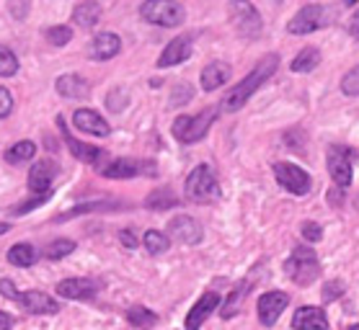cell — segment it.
Returning <instances> with one entry per match:
<instances>
[{"label": "cell", "instance_id": "49", "mask_svg": "<svg viewBox=\"0 0 359 330\" xmlns=\"http://www.w3.org/2000/svg\"><path fill=\"white\" fill-rule=\"evenodd\" d=\"M357 16H359V13H357Z\"/></svg>", "mask_w": 359, "mask_h": 330}, {"label": "cell", "instance_id": "12", "mask_svg": "<svg viewBox=\"0 0 359 330\" xmlns=\"http://www.w3.org/2000/svg\"><path fill=\"white\" fill-rule=\"evenodd\" d=\"M168 238L181 245H199L204 240V227L189 214H179L168 222Z\"/></svg>", "mask_w": 359, "mask_h": 330}, {"label": "cell", "instance_id": "32", "mask_svg": "<svg viewBox=\"0 0 359 330\" xmlns=\"http://www.w3.org/2000/svg\"><path fill=\"white\" fill-rule=\"evenodd\" d=\"M73 250H75L73 240H67V238H57V240H52L47 248H44V258H49V261H60V258L70 256Z\"/></svg>", "mask_w": 359, "mask_h": 330}, {"label": "cell", "instance_id": "1", "mask_svg": "<svg viewBox=\"0 0 359 330\" xmlns=\"http://www.w3.org/2000/svg\"><path fill=\"white\" fill-rule=\"evenodd\" d=\"M277 67H279V55H274V52H271V55L262 57L251 73L245 75L243 81L236 83V85L225 93V98H222V111L233 114V111H238V109H243V106L248 104V98L262 88L271 75L277 73Z\"/></svg>", "mask_w": 359, "mask_h": 330}, {"label": "cell", "instance_id": "7", "mask_svg": "<svg viewBox=\"0 0 359 330\" xmlns=\"http://www.w3.org/2000/svg\"><path fill=\"white\" fill-rule=\"evenodd\" d=\"M98 173L104 178H114V181H122V178H137V176H156L158 168L156 163L150 160H135V158H116V160H107Z\"/></svg>", "mask_w": 359, "mask_h": 330}, {"label": "cell", "instance_id": "40", "mask_svg": "<svg viewBox=\"0 0 359 330\" xmlns=\"http://www.w3.org/2000/svg\"><path fill=\"white\" fill-rule=\"evenodd\" d=\"M11 111H13V96H11L8 88L0 85V119L11 116Z\"/></svg>", "mask_w": 359, "mask_h": 330}, {"label": "cell", "instance_id": "2", "mask_svg": "<svg viewBox=\"0 0 359 330\" xmlns=\"http://www.w3.org/2000/svg\"><path fill=\"white\" fill-rule=\"evenodd\" d=\"M184 196H187L189 202L194 204H210L215 202L217 196H220V184H217V176H215V170L202 163V165H196L191 173L187 176V184H184Z\"/></svg>", "mask_w": 359, "mask_h": 330}, {"label": "cell", "instance_id": "39", "mask_svg": "<svg viewBox=\"0 0 359 330\" xmlns=\"http://www.w3.org/2000/svg\"><path fill=\"white\" fill-rule=\"evenodd\" d=\"M8 8L16 21H24L29 16V0H8Z\"/></svg>", "mask_w": 359, "mask_h": 330}, {"label": "cell", "instance_id": "4", "mask_svg": "<svg viewBox=\"0 0 359 330\" xmlns=\"http://www.w3.org/2000/svg\"><path fill=\"white\" fill-rule=\"evenodd\" d=\"M140 16L145 18L147 24L173 29L187 21V11L179 0H145L140 6Z\"/></svg>", "mask_w": 359, "mask_h": 330}, {"label": "cell", "instance_id": "10", "mask_svg": "<svg viewBox=\"0 0 359 330\" xmlns=\"http://www.w3.org/2000/svg\"><path fill=\"white\" fill-rule=\"evenodd\" d=\"M326 24H328V8H323V6H305L287 24V32L294 34V36H305V34L323 29Z\"/></svg>", "mask_w": 359, "mask_h": 330}, {"label": "cell", "instance_id": "37", "mask_svg": "<svg viewBox=\"0 0 359 330\" xmlns=\"http://www.w3.org/2000/svg\"><path fill=\"white\" fill-rule=\"evenodd\" d=\"M191 96H194L191 85H189V83H179L171 93V106H184L187 101H191Z\"/></svg>", "mask_w": 359, "mask_h": 330}, {"label": "cell", "instance_id": "33", "mask_svg": "<svg viewBox=\"0 0 359 330\" xmlns=\"http://www.w3.org/2000/svg\"><path fill=\"white\" fill-rule=\"evenodd\" d=\"M18 73V57L13 49L0 44V78H13Z\"/></svg>", "mask_w": 359, "mask_h": 330}, {"label": "cell", "instance_id": "41", "mask_svg": "<svg viewBox=\"0 0 359 330\" xmlns=\"http://www.w3.org/2000/svg\"><path fill=\"white\" fill-rule=\"evenodd\" d=\"M341 294H344L341 282H328L326 287H323V299H326V302H334V299H339Z\"/></svg>", "mask_w": 359, "mask_h": 330}, {"label": "cell", "instance_id": "23", "mask_svg": "<svg viewBox=\"0 0 359 330\" xmlns=\"http://www.w3.org/2000/svg\"><path fill=\"white\" fill-rule=\"evenodd\" d=\"M55 88H57V93L62 98H88V93H90L88 83L75 73L60 75L57 83H55Z\"/></svg>", "mask_w": 359, "mask_h": 330}, {"label": "cell", "instance_id": "5", "mask_svg": "<svg viewBox=\"0 0 359 330\" xmlns=\"http://www.w3.org/2000/svg\"><path fill=\"white\" fill-rule=\"evenodd\" d=\"M215 119H217V109H207V111L194 114V116H179V119L173 121L171 132L179 142L194 145V142L207 137V132L215 124Z\"/></svg>", "mask_w": 359, "mask_h": 330}, {"label": "cell", "instance_id": "42", "mask_svg": "<svg viewBox=\"0 0 359 330\" xmlns=\"http://www.w3.org/2000/svg\"><path fill=\"white\" fill-rule=\"evenodd\" d=\"M0 294H3V297H8V299H13V302H16V297H18L16 284L11 282V279H0Z\"/></svg>", "mask_w": 359, "mask_h": 330}, {"label": "cell", "instance_id": "18", "mask_svg": "<svg viewBox=\"0 0 359 330\" xmlns=\"http://www.w3.org/2000/svg\"><path fill=\"white\" fill-rule=\"evenodd\" d=\"M57 294L65 299H75V302H88L98 294V284L93 279H65V282L57 284Z\"/></svg>", "mask_w": 359, "mask_h": 330}, {"label": "cell", "instance_id": "36", "mask_svg": "<svg viewBox=\"0 0 359 330\" xmlns=\"http://www.w3.org/2000/svg\"><path fill=\"white\" fill-rule=\"evenodd\" d=\"M127 90L124 88H114L111 93H109V98H107V106H109V111H114V114H119V111H124V106H127Z\"/></svg>", "mask_w": 359, "mask_h": 330}, {"label": "cell", "instance_id": "38", "mask_svg": "<svg viewBox=\"0 0 359 330\" xmlns=\"http://www.w3.org/2000/svg\"><path fill=\"white\" fill-rule=\"evenodd\" d=\"M300 233L308 242H320V240H323V227H320L318 222H302Z\"/></svg>", "mask_w": 359, "mask_h": 330}, {"label": "cell", "instance_id": "13", "mask_svg": "<svg viewBox=\"0 0 359 330\" xmlns=\"http://www.w3.org/2000/svg\"><path fill=\"white\" fill-rule=\"evenodd\" d=\"M60 168L52 160H39L29 170V191L32 196H52V181L57 178Z\"/></svg>", "mask_w": 359, "mask_h": 330}, {"label": "cell", "instance_id": "22", "mask_svg": "<svg viewBox=\"0 0 359 330\" xmlns=\"http://www.w3.org/2000/svg\"><path fill=\"white\" fill-rule=\"evenodd\" d=\"M230 81V64L228 62H210L202 70V88L207 93L222 88Z\"/></svg>", "mask_w": 359, "mask_h": 330}, {"label": "cell", "instance_id": "20", "mask_svg": "<svg viewBox=\"0 0 359 330\" xmlns=\"http://www.w3.org/2000/svg\"><path fill=\"white\" fill-rule=\"evenodd\" d=\"M119 49H122V39L111 32H104L98 34L96 39L90 41V57L98 60V62H107L111 57L119 55Z\"/></svg>", "mask_w": 359, "mask_h": 330}, {"label": "cell", "instance_id": "44", "mask_svg": "<svg viewBox=\"0 0 359 330\" xmlns=\"http://www.w3.org/2000/svg\"><path fill=\"white\" fill-rule=\"evenodd\" d=\"M13 325H16V320H13L11 315L0 312V330H8V328H13Z\"/></svg>", "mask_w": 359, "mask_h": 330}, {"label": "cell", "instance_id": "29", "mask_svg": "<svg viewBox=\"0 0 359 330\" xmlns=\"http://www.w3.org/2000/svg\"><path fill=\"white\" fill-rule=\"evenodd\" d=\"M34 155H36V145H34L32 139H21V142H16V145L6 153V160L18 165V163L34 160Z\"/></svg>", "mask_w": 359, "mask_h": 330}, {"label": "cell", "instance_id": "24", "mask_svg": "<svg viewBox=\"0 0 359 330\" xmlns=\"http://www.w3.org/2000/svg\"><path fill=\"white\" fill-rule=\"evenodd\" d=\"M101 13H104V8H101L98 0H81L73 11V21L81 29H93L101 21Z\"/></svg>", "mask_w": 359, "mask_h": 330}, {"label": "cell", "instance_id": "11", "mask_svg": "<svg viewBox=\"0 0 359 330\" xmlns=\"http://www.w3.org/2000/svg\"><path fill=\"white\" fill-rule=\"evenodd\" d=\"M351 158H354V150L344 145H331L326 153L328 173L334 178V184L341 186V188H349L351 186Z\"/></svg>", "mask_w": 359, "mask_h": 330}, {"label": "cell", "instance_id": "25", "mask_svg": "<svg viewBox=\"0 0 359 330\" xmlns=\"http://www.w3.org/2000/svg\"><path fill=\"white\" fill-rule=\"evenodd\" d=\"M8 261L13 266H21V268H32L36 261H39V253L34 248L32 242H18L13 248L8 250Z\"/></svg>", "mask_w": 359, "mask_h": 330}, {"label": "cell", "instance_id": "16", "mask_svg": "<svg viewBox=\"0 0 359 330\" xmlns=\"http://www.w3.org/2000/svg\"><path fill=\"white\" fill-rule=\"evenodd\" d=\"M217 307H220V294H217V291H204L202 297L196 299V305L189 310L187 320H184L187 330L202 328L204 322H207V317H210V315H212Z\"/></svg>", "mask_w": 359, "mask_h": 330}, {"label": "cell", "instance_id": "46", "mask_svg": "<svg viewBox=\"0 0 359 330\" xmlns=\"http://www.w3.org/2000/svg\"><path fill=\"white\" fill-rule=\"evenodd\" d=\"M8 233V225H0V235H6Z\"/></svg>", "mask_w": 359, "mask_h": 330}, {"label": "cell", "instance_id": "15", "mask_svg": "<svg viewBox=\"0 0 359 330\" xmlns=\"http://www.w3.org/2000/svg\"><path fill=\"white\" fill-rule=\"evenodd\" d=\"M191 49H194V39L184 34V36H176L173 41L165 44V49L161 52L158 57V67L165 70V67H176V64L187 62L189 57H191Z\"/></svg>", "mask_w": 359, "mask_h": 330}, {"label": "cell", "instance_id": "9", "mask_svg": "<svg viewBox=\"0 0 359 330\" xmlns=\"http://www.w3.org/2000/svg\"><path fill=\"white\" fill-rule=\"evenodd\" d=\"M274 178L285 191L294 196H305L313 188V178L294 163H274Z\"/></svg>", "mask_w": 359, "mask_h": 330}, {"label": "cell", "instance_id": "3", "mask_svg": "<svg viewBox=\"0 0 359 330\" xmlns=\"http://www.w3.org/2000/svg\"><path fill=\"white\" fill-rule=\"evenodd\" d=\"M285 271L297 287H311L320 276V261H318V256H316V250L305 248V245H297V248L290 253V258H287Z\"/></svg>", "mask_w": 359, "mask_h": 330}, {"label": "cell", "instance_id": "34", "mask_svg": "<svg viewBox=\"0 0 359 330\" xmlns=\"http://www.w3.org/2000/svg\"><path fill=\"white\" fill-rule=\"evenodd\" d=\"M44 39L52 44V47H65L67 41H73V29L70 26H49L44 32Z\"/></svg>", "mask_w": 359, "mask_h": 330}, {"label": "cell", "instance_id": "35", "mask_svg": "<svg viewBox=\"0 0 359 330\" xmlns=\"http://www.w3.org/2000/svg\"><path fill=\"white\" fill-rule=\"evenodd\" d=\"M341 93L344 96H359V64L351 67L349 73L341 78Z\"/></svg>", "mask_w": 359, "mask_h": 330}, {"label": "cell", "instance_id": "30", "mask_svg": "<svg viewBox=\"0 0 359 330\" xmlns=\"http://www.w3.org/2000/svg\"><path fill=\"white\" fill-rule=\"evenodd\" d=\"M142 242H145L147 253H153V256H161V253H165V250L171 248V238L165 233H158V230H147Z\"/></svg>", "mask_w": 359, "mask_h": 330}, {"label": "cell", "instance_id": "31", "mask_svg": "<svg viewBox=\"0 0 359 330\" xmlns=\"http://www.w3.org/2000/svg\"><path fill=\"white\" fill-rule=\"evenodd\" d=\"M248 284H238V289H233L230 291V297L225 299V305H222V310H220V315H222V320H230V317H233V315L238 312V310H241V302H243V297L245 294H248Z\"/></svg>", "mask_w": 359, "mask_h": 330}, {"label": "cell", "instance_id": "45", "mask_svg": "<svg viewBox=\"0 0 359 330\" xmlns=\"http://www.w3.org/2000/svg\"><path fill=\"white\" fill-rule=\"evenodd\" d=\"M349 32H351V36H354V39H359V16H354V18H351Z\"/></svg>", "mask_w": 359, "mask_h": 330}, {"label": "cell", "instance_id": "17", "mask_svg": "<svg viewBox=\"0 0 359 330\" xmlns=\"http://www.w3.org/2000/svg\"><path fill=\"white\" fill-rule=\"evenodd\" d=\"M16 302L24 307V310H29L32 315H57L60 312L57 299H52L49 294H44V291H36V289L18 291Z\"/></svg>", "mask_w": 359, "mask_h": 330}, {"label": "cell", "instance_id": "19", "mask_svg": "<svg viewBox=\"0 0 359 330\" xmlns=\"http://www.w3.org/2000/svg\"><path fill=\"white\" fill-rule=\"evenodd\" d=\"M73 124L86 135H93V137H109V132H111L107 119L98 111H93V109H78L73 114Z\"/></svg>", "mask_w": 359, "mask_h": 330}, {"label": "cell", "instance_id": "8", "mask_svg": "<svg viewBox=\"0 0 359 330\" xmlns=\"http://www.w3.org/2000/svg\"><path fill=\"white\" fill-rule=\"evenodd\" d=\"M57 127H60V132H62V139H65L67 150L73 153L75 160H83L86 165H96V168H101V165L109 160L107 150H101V147H96V145H86V142H81V139H75L73 135H70V127H67V121L62 114L57 116Z\"/></svg>", "mask_w": 359, "mask_h": 330}, {"label": "cell", "instance_id": "43", "mask_svg": "<svg viewBox=\"0 0 359 330\" xmlns=\"http://www.w3.org/2000/svg\"><path fill=\"white\" fill-rule=\"evenodd\" d=\"M119 240H122L124 248H130V250L137 248V238H135V233H132L130 227H127V230H122V233H119Z\"/></svg>", "mask_w": 359, "mask_h": 330}, {"label": "cell", "instance_id": "6", "mask_svg": "<svg viewBox=\"0 0 359 330\" xmlns=\"http://www.w3.org/2000/svg\"><path fill=\"white\" fill-rule=\"evenodd\" d=\"M228 11L238 36H243V39H259L262 36V29H264L262 13L256 11V6H253L251 0H230Z\"/></svg>", "mask_w": 359, "mask_h": 330}, {"label": "cell", "instance_id": "26", "mask_svg": "<svg viewBox=\"0 0 359 330\" xmlns=\"http://www.w3.org/2000/svg\"><path fill=\"white\" fill-rule=\"evenodd\" d=\"M318 64H320V52H318V49L305 47L300 55L290 62V70H292V73H313Z\"/></svg>", "mask_w": 359, "mask_h": 330}, {"label": "cell", "instance_id": "28", "mask_svg": "<svg viewBox=\"0 0 359 330\" xmlns=\"http://www.w3.org/2000/svg\"><path fill=\"white\" fill-rule=\"evenodd\" d=\"M127 322L132 328H153V325H158V315L147 307H132V310H127Z\"/></svg>", "mask_w": 359, "mask_h": 330}, {"label": "cell", "instance_id": "21", "mask_svg": "<svg viewBox=\"0 0 359 330\" xmlns=\"http://www.w3.org/2000/svg\"><path fill=\"white\" fill-rule=\"evenodd\" d=\"M292 328H318V330H326L328 328V317L326 312L320 310V307H313V305H305L300 307L292 317Z\"/></svg>", "mask_w": 359, "mask_h": 330}, {"label": "cell", "instance_id": "48", "mask_svg": "<svg viewBox=\"0 0 359 330\" xmlns=\"http://www.w3.org/2000/svg\"><path fill=\"white\" fill-rule=\"evenodd\" d=\"M357 209H359V196H357Z\"/></svg>", "mask_w": 359, "mask_h": 330}, {"label": "cell", "instance_id": "27", "mask_svg": "<svg viewBox=\"0 0 359 330\" xmlns=\"http://www.w3.org/2000/svg\"><path fill=\"white\" fill-rule=\"evenodd\" d=\"M179 204V199H176V193L171 191V188H156V191L150 193L145 199V207L147 209H171V207H176Z\"/></svg>", "mask_w": 359, "mask_h": 330}, {"label": "cell", "instance_id": "14", "mask_svg": "<svg viewBox=\"0 0 359 330\" xmlns=\"http://www.w3.org/2000/svg\"><path fill=\"white\" fill-rule=\"evenodd\" d=\"M287 305H290V294H287V291H266V294H262V297H259V305H256L262 325L271 328V325L282 317Z\"/></svg>", "mask_w": 359, "mask_h": 330}, {"label": "cell", "instance_id": "47", "mask_svg": "<svg viewBox=\"0 0 359 330\" xmlns=\"http://www.w3.org/2000/svg\"><path fill=\"white\" fill-rule=\"evenodd\" d=\"M344 6H357V0H344Z\"/></svg>", "mask_w": 359, "mask_h": 330}]
</instances>
